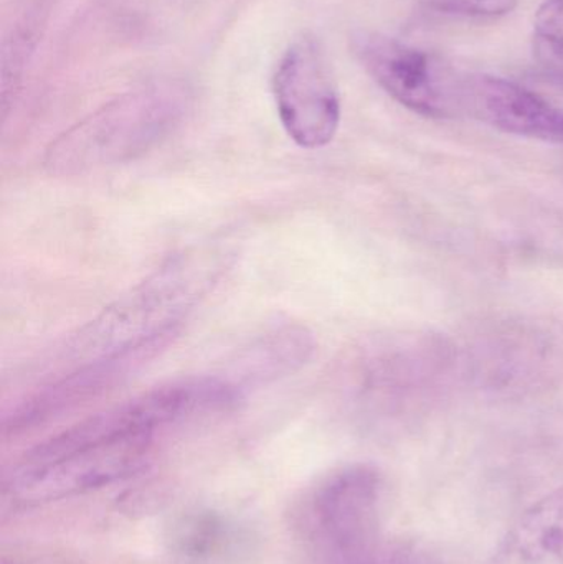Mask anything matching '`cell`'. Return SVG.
<instances>
[{"label":"cell","instance_id":"1","mask_svg":"<svg viewBox=\"0 0 563 564\" xmlns=\"http://www.w3.org/2000/svg\"><path fill=\"white\" fill-rule=\"evenodd\" d=\"M235 258L225 241L195 245L174 254L88 322L73 337L69 354L85 364L169 344L178 325L220 284Z\"/></svg>","mask_w":563,"mask_h":564},{"label":"cell","instance_id":"2","mask_svg":"<svg viewBox=\"0 0 563 564\" xmlns=\"http://www.w3.org/2000/svg\"><path fill=\"white\" fill-rule=\"evenodd\" d=\"M191 89L181 82L151 83L106 102L48 145L45 171L75 177L148 154L184 121Z\"/></svg>","mask_w":563,"mask_h":564},{"label":"cell","instance_id":"3","mask_svg":"<svg viewBox=\"0 0 563 564\" xmlns=\"http://www.w3.org/2000/svg\"><path fill=\"white\" fill-rule=\"evenodd\" d=\"M383 480L369 464L331 474L307 507V532L320 564H382L393 540L382 532Z\"/></svg>","mask_w":563,"mask_h":564},{"label":"cell","instance_id":"4","mask_svg":"<svg viewBox=\"0 0 563 564\" xmlns=\"http://www.w3.org/2000/svg\"><path fill=\"white\" fill-rule=\"evenodd\" d=\"M466 370L481 390L526 397L563 377V334L551 322L506 318L476 335L466 348Z\"/></svg>","mask_w":563,"mask_h":564},{"label":"cell","instance_id":"5","mask_svg":"<svg viewBox=\"0 0 563 564\" xmlns=\"http://www.w3.org/2000/svg\"><path fill=\"white\" fill-rule=\"evenodd\" d=\"M154 437H132L73 447H33L7 490L17 502L43 503L91 492L141 469Z\"/></svg>","mask_w":563,"mask_h":564},{"label":"cell","instance_id":"6","mask_svg":"<svg viewBox=\"0 0 563 564\" xmlns=\"http://www.w3.org/2000/svg\"><path fill=\"white\" fill-rule=\"evenodd\" d=\"M455 361V347L439 335H390L364 358L360 394L373 406L405 410L435 394Z\"/></svg>","mask_w":563,"mask_h":564},{"label":"cell","instance_id":"7","mask_svg":"<svg viewBox=\"0 0 563 564\" xmlns=\"http://www.w3.org/2000/svg\"><path fill=\"white\" fill-rule=\"evenodd\" d=\"M354 48L377 85L400 105L433 119L462 115L463 76L429 53L380 33H360Z\"/></svg>","mask_w":563,"mask_h":564},{"label":"cell","instance_id":"8","mask_svg":"<svg viewBox=\"0 0 563 564\" xmlns=\"http://www.w3.org/2000/svg\"><path fill=\"white\" fill-rule=\"evenodd\" d=\"M273 93L281 124L300 148L321 149L333 141L340 122L339 93L314 40L301 39L288 48Z\"/></svg>","mask_w":563,"mask_h":564},{"label":"cell","instance_id":"9","mask_svg":"<svg viewBox=\"0 0 563 564\" xmlns=\"http://www.w3.org/2000/svg\"><path fill=\"white\" fill-rule=\"evenodd\" d=\"M462 112L506 134L563 145L562 109L511 79L463 76Z\"/></svg>","mask_w":563,"mask_h":564},{"label":"cell","instance_id":"10","mask_svg":"<svg viewBox=\"0 0 563 564\" xmlns=\"http://www.w3.org/2000/svg\"><path fill=\"white\" fill-rule=\"evenodd\" d=\"M164 347H167V344L148 345L128 354L85 361L72 373L36 391L15 411L7 424V430H23L30 424L42 423L63 411L86 403L91 398L95 400L105 391L111 390L136 368L141 367L144 361L154 358V355Z\"/></svg>","mask_w":563,"mask_h":564},{"label":"cell","instance_id":"11","mask_svg":"<svg viewBox=\"0 0 563 564\" xmlns=\"http://www.w3.org/2000/svg\"><path fill=\"white\" fill-rule=\"evenodd\" d=\"M316 350L313 334L301 325H283L261 335L245 348L221 377L241 398L255 388L290 377Z\"/></svg>","mask_w":563,"mask_h":564},{"label":"cell","instance_id":"12","mask_svg":"<svg viewBox=\"0 0 563 564\" xmlns=\"http://www.w3.org/2000/svg\"><path fill=\"white\" fill-rule=\"evenodd\" d=\"M169 543L175 564H241L251 539L234 517L198 509L175 520Z\"/></svg>","mask_w":563,"mask_h":564},{"label":"cell","instance_id":"13","mask_svg":"<svg viewBox=\"0 0 563 564\" xmlns=\"http://www.w3.org/2000/svg\"><path fill=\"white\" fill-rule=\"evenodd\" d=\"M485 564H563V486L529 507Z\"/></svg>","mask_w":563,"mask_h":564},{"label":"cell","instance_id":"14","mask_svg":"<svg viewBox=\"0 0 563 564\" xmlns=\"http://www.w3.org/2000/svg\"><path fill=\"white\" fill-rule=\"evenodd\" d=\"M535 50L545 68L563 78V0H545L534 19Z\"/></svg>","mask_w":563,"mask_h":564},{"label":"cell","instance_id":"15","mask_svg":"<svg viewBox=\"0 0 563 564\" xmlns=\"http://www.w3.org/2000/svg\"><path fill=\"white\" fill-rule=\"evenodd\" d=\"M425 9L469 19H498L515 12L519 0H419Z\"/></svg>","mask_w":563,"mask_h":564}]
</instances>
